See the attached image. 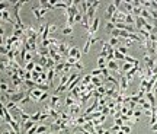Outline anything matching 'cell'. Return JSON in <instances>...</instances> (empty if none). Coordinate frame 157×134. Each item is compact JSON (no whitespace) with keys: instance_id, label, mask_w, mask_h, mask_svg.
<instances>
[{"instance_id":"9c48e42d","label":"cell","mask_w":157,"mask_h":134,"mask_svg":"<svg viewBox=\"0 0 157 134\" xmlns=\"http://www.w3.org/2000/svg\"><path fill=\"white\" fill-rule=\"evenodd\" d=\"M64 67H66V61H63V63H60V64H55V67L53 69L54 73H55V76L61 74V73L64 72Z\"/></svg>"},{"instance_id":"d6986e66","label":"cell","mask_w":157,"mask_h":134,"mask_svg":"<svg viewBox=\"0 0 157 134\" xmlns=\"http://www.w3.org/2000/svg\"><path fill=\"white\" fill-rule=\"evenodd\" d=\"M50 96H51V95H50L48 92H44V93L41 95V98L38 99V102H37V103H41V102H45L47 99H50Z\"/></svg>"},{"instance_id":"7a4b0ae2","label":"cell","mask_w":157,"mask_h":134,"mask_svg":"<svg viewBox=\"0 0 157 134\" xmlns=\"http://www.w3.org/2000/svg\"><path fill=\"white\" fill-rule=\"evenodd\" d=\"M99 25H100V19L96 16V18L93 19V22H92L90 28L87 29V34H89V35H95V34L98 32V29H99Z\"/></svg>"},{"instance_id":"8992f818","label":"cell","mask_w":157,"mask_h":134,"mask_svg":"<svg viewBox=\"0 0 157 134\" xmlns=\"http://www.w3.org/2000/svg\"><path fill=\"white\" fill-rule=\"evenodd\" d=\"M32 13H34V16L37 18V21L42 24V18H44V16H42V13H41V6H39V5L32 8Z\"/></svg>"},{"instance_id":"f35d334b","label":"cell","mask_w":157,"mask_h":134,"mask_svg":"<svg viewBox=\"0 0 157 134\" xmlns=\"http://www.w3.org/2000/svg\"><path fill=\"white\" fill-rule=\"evenodd\" d=\"M115 134H125L124 131H118V133H115Z\"/></svg>"},{"instance_id":"e0dca14e","label":"cell","mask_w":157,"mask_h":134,"mask_svg":"<svg viewBox=\"0 0 157 134\" xmlns=\"http://www.w3.org/2000/svg\"><path fill=\"white\" fill-rule=\"evenodd\" d=\"M90 83H92V76H90V73L82 77V85H83V86H87V85H90Z\"/></svg>"},{"instance_id":"44dd1931","label":"cell","mask_w":157,"mask_h":134,"mask_svg":"<svg viewBox=\"0 0 157 134\" xmlns=\"http://www.w3.org/2000/svg\"><path fill=\"white\" fill-rule=\"evenodd\" d=\"M82 19H83V13L79 12V13L74 16V24H82Z\"/></svg>"},{"instance_id":"5bb4252c","label":"cell","mask_w":157,"mask_h":134,"mask_svg":"<svg viewBox=\"0 0 157 134\" xmlns=\"http://www.w3.org/2000/svg\"><path fill=\"white\" fill-rule=\"evenodd\" d=\"M50 130V125H42V124H39L38 125V130H37V134H47V131Z\"/></svg>"},{"instance_id":"9a60e30c","label":"cell","mask_w":157,"mask_h":134,"mask_svg":"<svg viewBox=\"0 0 157 134\" xmlns=\"http://www.w3.org/2000/svg\"><path fill=\"white\" fill-rule=\"evenodd\" d=\"M35 64H37L35 61H29V63H26V64H25V67H24V69H25L28 73H32V72H34V69H35Z\"/></svg>"},{"instance_id":"ba28073f","label":"cell","mask_w":157,"mask_h":134,"mask_svg":"<svg viewBox=\"0 0 157 134\" xmlns=\"http://www.w3.org/2000/svg\"><path fill=\"white\" fill-rule=\"evenodd\" d=\"M35 124H37V122H32L31 119H29V121H26V122H24V124H22V134H26V133H28V131H29V130H31Z\"/></svg>"},{"instance_id":"6da1fadb","label":"cell","mask_w":157,"mask_h":134,"mask_svg":"<svg viewBox=\"0 0 157 134\" xmlns=\"http://www.w3.org/2000/svg\"><path fill=\"white\" fill-rule=\"evenodd\" d=\"M95 42H102V40L98 38V37H95V35H89V38H87V41H86V44H84V47H83V54H87L89 50H90V47H92Z\"/></svg>"},{"instance_id":"4316f807","label":"cell","mask_w":157,"mask_h":134,"mask_svg":"<svg viewBox=\"0 0 157 134\" xmlns=\"http://www.w3.org/2000/svg\"><path fill=\"white\" fill-rule=\"evenodd\" d=\"M5 111H6V108H5V105L0 102V118L2 119H5Z\"/></svg>"},{"instance_id":"f1b7e54d","label":"cell","mask_w":157,"mask_h":134,"mask_svg":"<svg viewBox=\"0 0 157 134\" xmlns=\"http://www.w3.org/2000/svg\"><path fill=\"white\" fill-rule=\"evenodd\" d=\"M109 130H111V133H112V134H115V133L121 131V127H119V125H115V124H113V125H112Z\"/></svg>"},{"instance_id":"f546056e","label":"cell","mask_w":157,"mask_h":134,"mask_svg":"<svg viewBox=\"0 0 157 134\" xmlns=\"http://www.w3.org/2000/svg\"><path fill=\"white\" fill-rule=\"evenodd\" d=\"M106 29H108L109 32H112V31L115 29V24H112V22H106Z\"/></svg>"},{"instance_id":"4dcf8cb0","label":"cell","mask_w":157,"mask_h":134,"mask_svg":"<svg viewBox=\"0 0 157 134\" xmlns=\"http://www.w3.org/2000/svg\"><path fill=\"white\" fill-rule=\"evenodd\" d=\"M0 56H8V48L5 45H0Z\"/></svg>"},{"instance_id":"83f0119b","label":"cell","mask_w":157,"mask_h":134,"mask_svg":"<svg viewBox=\"0 0 157 134\" xmlns=\"http://www.w3.org/2000/svg\"><path fill=\"white\" fill-rule=\"evenodd\" d=\"M121 131H124L125 134H129V133H131V127L127 125V124H124V125L121 127Z\"/></svg>"},{"instance_id":"52a82bcc","label":"cell","mask_w":157,"mask_h":134,"mask_svg":"<svg viewBox=\"0 0 157 134\" xmlns=\"http://www.w3.org/2000/svg\"><path fill=\"white\" fill-rule=\"evenodd\" d=\"M50 106L51 108H54V109H57L58 108V103H60V96L58 95H51L50 96Z\"/></svg>"},{"instance_id":"d6a6232c","label":"cell","mask_w":157,"mask_h":134,"mask_svg":"<svg viewBox=\"0 0 157 134\" xmlns=\"http://www.w3.org/2000/svg\"><path fill=\"white\" fill-rule=\"evenodd\" d=\"M132 44H134V41H132V40H125V41H124V45H125L127 48L132 47Z\"/></svg>"},{"instance_id":"1f68e13d","label":"cell","mask_w":157,"mask_h":134,"mask_svg":"<svg viewBox=\"0 0 157 134\" xmlns=\"http://www.w3.org/2000/svg\"><path fill=\"white\" fill-rule=\"evenodd\" d=\"M115 50H118V51H119L121 54H124V56H127V51H128V48H127V47H122V45H121L119 48H115Z\"/></svg>"},{"instance_id":"3957f363","label":"cell","mask_w":157,"mask_h":134,"mask_svg":"<svg viewBox=\"0 0 157 134\" xmlns=\"http://www.w3.org/2000/svg\"><path fill=\"white\" fill-rule=\"evenodd\" d=\"M67 57H74L77 61H80V58H82V51H80L76 45H71L70 50H68V56H67Z\"/></svg>"},{"instance_id":"ffe728a7","label":"cell","mask_w":157,"mask_h":134,"mask_svg":"<svg viewBox=\"0 0 157 134\" xmlns=\"http://www.w3.org/2000/svg\"><path fill=\"white\" fill-rule=\"evenodd\" d=\"M34 56H35V54H32V53H26V54H25V57H24V61H25V63L34 61Z\"/></svg>"},{"instance_id":"8fae6325","label":"cell","mask_w":157,"mask_h":134,"mask_svg":"<svg viewBox=\"0 0 157 134\" xmlns=\"http://www.w3.org/2000/svg\"><path fill=\"white\" fill-rule=\"evenodd\" d=\"M102 44H103V47H102V51H100L99 57H105V58H106V56H108V51H109L111 45H109V42H102Z\"/></svg>"},{"instance_id":"4fadbf2b","label":"cell","mask_w":157,"mask_h":134,"mask_svg":"<svg viewBox=\"0 0 157 134\" xmlns=\"http://www.w3.org/2000/svg\"><path fill=\"white\" fill-rule=\"evenodd\" d=\"M41 117H42V111H37L35 114L31 115V121L32 122H39L41 121Z\"/></svg>"},{"instance_id":"5b68a950","label":"cell","mask_w":157,"mask_h":134,"mask_svg":"<svg viewBox=\"0 0 157 134\" xmlns=\"http://www.w3.org/2000/svg\"><path fill=\"white\" fill-rule=\"evenodd\" d=\"M127 87H128V80H127L125 74H122V76L119 77V93L124 95L125 90H127Z\"/></svg>"},{"instance_id":"cb8c5ba5","label":"cell","mask_w":157,"mask_h":134,"mask_svg":"<svg viewBox=\"0 0 157 134\" xmlns=\"http://www.w3.org/2000/svg\"><path fill=\"white\" fill-rule=\"evenodd\" d=\"M34 72H37V73H44V72H47V70H45V69H44V67H42V66L38 63V64H35V69H34Z\"/></svg>"},{"instance_id":"836d02e7","label":"cell","mask_w":157,"mask_h":134,"mask_svg":"<svg viewBox=\"0 0 157 134\" xmlns=\"http://www.w3.org/2000/svg\"><path fill=\"white\" fill-rule=\"evenodd\" d=\"M74 69H79V72H82V70L84 69V66H83V64H82L80 61H77V63L74 64Z\"/></svg>"},{"instance_id":"d590c367","label":"cell","mask_w":157,"mask_h":134,"mask_svg":"<svg viewBox=\"0 0 157 134\" xmlns=\"http://www.w3.org/2000/svg\"><path fill=\"white\" fill-rule=\"evenodd\" d=\"M115 125H119V127H122V125H124V121H122V118H115Z\"/></svg>"},{"instance_id":"ab89813d","label":"cell","mask_w":157,"mask_h":134,"mask_svg":"<svg viewBox=\"0 0 157 134\" xmlns=\"http://www.w3.org/2000/svg\"><path fill=\"white\" fill-rule=\"evenodd\" d=\"M47 134H54V133H47Z\"/></svg>"},{"instance_id":"484cf974","label":"cell","mask_w":157,"mask_h":134,"mask_svg":"<svg viewBox=\"0 0 157 134\" xmlns=\"http://www.w3.org/2000/svg\"><path fill=\"white\" fill-rule=\"evenodd\" d=\"M57 31H58V26L54 25V24H50V37H51L54 32H57Z\"/></svg>"},{"instance_id":"7c38bea8","label":"cell","mask_w":157,"mask_h":134,"mask_svg":"<svg viewBox=\"0 0 157 134\" xmlns=\"http://www.w3.org/2000/svg\"><path fill=\"white\" fill-rule=\"evenodd\" d=\"M106 66H108L106 58H105V57H99V58H98V69L103 70V69H106Z\"/></svg>"},{"instance_id":"277c9868","label":"cell","mask_w":157,"mask_h":134,"mask_svg":"<svg viewBox=\"0 0 157 134\" xmlns=\"http://www.w3.org/2000/svg\"><path fill=\"white\" fill-rule=\"evenodd\" d=\"M116 10H118V9L115 8L113 2H112V3H109V6L106 8V12H105V19H106V21L109 22V21H111V18H112V16L115 15V12H116Z\"/></svg>"},{"instance_id":"30bf717a","label":"cell","mask_w":157,"mask_h":134,"mask_svg":"<svg viewBox=\"0 0 157 134\" xmlns=\"http://www.w3.org/2000/svg\"><path fill=\"white\" fill-rule=\"evenodd\" d=\"M76 103H79V101H76L70 93H67V98H66V106L70 108V106H73V105H76Z\"/></svg>"},{"instance_id":"e575fe53","label":"cell","mask_w":157,"mask_h":134,"mask_svg":"<svg viewBox=\"0 0 157 134\" xmlns=\"http://www.w3.org/2000/svg\"><path fill=\"white\" fill-rule=\"evenodd\" d=\"M28 102H31V98H29V96L26 95V96H25V98H24V99H22V101H21L19 103H21V105H25V103H28Z\"/></svg>"},{"instance_id":"603a6c76","label":"cell","mask_w":157,"mask_h":134,"mask_svg":"<svg viewBox=\"0 0 157 134\" xmlns=\"http://www.w3.org/2000/svg\"><path fill=\"white\" fill-rule=\"evenodd\" d=\"M113 57H115V60H124V58H125V56H124V54H121L118 50H115V53H113Z\"/></svg>"},{"instance_id":"74e56055","label":"cell","mask_w":157,"mask_h":134,"mask_svg":"<svg viewBox=\"0 0 157 134\" xmlns=\"http://www.w3.org/2000/svg\"><path fill=\"white\" fill-rule=\"evenodd\" d=\"M0 45H5V41H3V37L0 35Z\"/></svg>"},{"instance_id":"7402d4cb","label":"cell","mask_w":157,"mask_h":134,"mask_svg":"<svg viewBox=\"0 0 157 134\" xmlns=\"http://www.w3.org/2000/svg\"><path fill=\"white\" fill-rule=\"evenodd\" d=\"M61 32H63L64 35H71V34H73V28H70V26H64Z\"/></svg>"},{"instance_id":"ac0fdd59","label":"cell","mask_w":157,"mask_h":134,"mask_svg":"<svg viewBox=\"0 0 157 134\" xmlns=\"http://www.w3.org/2000/svg\"><path fill=\"white\" fill-rule=\"evenodd\" d=\"M61 92H67V86H66V85H58V86L55 87V90H54V95H58V96H60Z\"/></svg>"},{"instance_id":"8d00e7d4","label":"cell","mask_w":157,"mask_h":134,"mask_svg":"<svg viewBox=\"0 0 157 134\" xmlns=\"http://www.w3.org/2000/svg\"><path fill=\"white\" fill-rule=\"evenodd\" d=\"M151 130H153V131H156V133H157V122H156V124H154V125H151Z\"/></svg>"},{"instance_id":"2e32d148","label":"cell","mask_w":157,"mask_h":134,"mask_svg":"<svg viewBox=\"0 0 157 134\" xmlns=\"http://www.w3.org/2000/svg\"><path fill=\"white\" fill-rule=\"evenodd\" d=\"M134 69V64H129V63H124V66L121 67V70H122V73L125 74V73H128V72H131Z\"/></svg>"},{"instance_id":"d4e9b609","label":"cell","mask_w":157,"mask_h":134,"mask_svg":"<svg viewBox=\"0 0 157 134\" xmlns=\"http://www.w3.org/2000/svg\"><path fill=\"white\" fill-rule=\"evenodd\" d=\"M100 74H102V70H100V69H96V70H92V72H90V76H92V77H99Z\"/></svg>"}]
</instances>
